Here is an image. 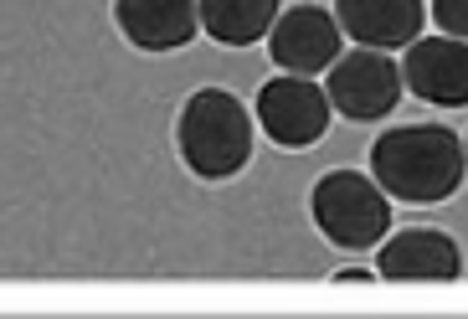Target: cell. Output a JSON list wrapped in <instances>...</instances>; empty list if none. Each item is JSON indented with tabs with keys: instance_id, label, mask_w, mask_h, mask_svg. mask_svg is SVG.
<instances>
[{
	"instance_id": "obj_8",
	"label": "cell",
	"mask_w": 468,
	"mask_h": 319,
	"mask_svg": "<svg viewBox=\"0 0 468 319\" xmlns=\"http://www.w3.org/2000/svg\"><path fill=\"white\" fill-rule=\"evenodd\" d=\"M401 83L422 103L438 109H468V42L458 37H417L401 57Z\"/></svg>"
},
{
	"instance_id": "obj_1",
	"label": "cell",
	"mask_w": 468,
	"mask_h": 319,
	"mask_svg": "<svg viewBox=\"0 0 468 319\" xmlns=\"http://www.w3.org/2000/svg\"><path fill=\"white\" fill-rule=\"evenodd\" d=\"M371 175L391 201H412V207L448 201L468 175L463 139L438 124L386 129L371 144Z\"/></svg>"
},
{
	"instance_id": "obj_14",
	"label": "cell",
	"mask_w": 468,
	"mask_h": 319,
	"mask_svg": "<svg viewBox=\"0 0 468 319\" xmlns=\"http://www.w3.org/2000/svg\"><path fill=\"white\" fill-rule=\"evenodd\" d=\"M463 154H468V139H463Z\"/></svg>"
},
{
	"instance_id": "obj_12",
	"label": "cell",
	"mask_w": 468,
	"mask_h": 319,
	"mask_svg": "<svg viewBox=\"0 0 468 319\" xmlns=\"http://www.w3.org/2000/svg\"><path fill=\"white\" fill-rule=\"evenodd\" d=\"M427 16L438 21L442 37H458V42H468V0H432V5H427Z\"/></svg>"
},
{
	"instance_id": "obj_2",
	"label": "cell",
	"mask_w": 468,
	"mask_h": 319,
	"mask_svg": "<svg viewBox=\"0 0 468 319\" xmlns=\"http://www.w3.org/2000/svg\"><path fill=\"white\" fill-rule=\"evenodd\" d=\"M176 144L191 175L227 181V175H237L252 160V113L227 88H201V93H191L180 103Z\"/></svg>"
},
{
	"instance_id": "obj_9",
	"label": "cell",
	"mask_w": 468,
	"mask_h": 319,
	"mask_svg": "<svg viewBox=\"0 0 468 319\" xmlns=\"http://www.w3.org/2000/svg\"><path fill=\"white\" fill-rule=\"evenodd\" d=\"M335 21L360 47H412L427 21L422 0H335Z\"/></svg>"
},
{
	"instance_id": "obj_7",
	"label": "cell",
	"mask_w": 468,
	"mask_h": 319,
	"mask_svg": "<svg viewBox=\"0 0 468 319\" xmlns=\"http://www.w3.org/2000/svg\"><path fill=\"white\" fill-rule=\"evenodd\" d=\"M458 273H463V252L438 227H401L381 237L376 278L386 283H453Z\"/></svg>"
},
{
	"instance_id": "obj_5",
	"label": "cell",
	"mask_w": 468,
	"mask_h": 319,
	"mask_svg": "<svg viewBox=\"0 0 468 319\" xmlns=\"http://www.w3.org/2000/svg\"><path fill=\"white\" fill-rule=\"evenodd\" d=\"M401 68L391 62L386 52L376 47H356V52H340L330 62V109L345 113V119H356V124H376L386 113L401 103Z\"/></svg>"
},
{
	"instance_id": "obj_11",
	"label": "cell",
	"mask_w": 468,
	"mask_h": 319,
	"mask_svg": "<svg viewBox=\"0 0 468 319\" xmlns=\"http://www.w3.org/2000/svg\"><path fill=\"white\" fill-rule=\"evenodd\" d=\"M201 31L221 47H252L278 21V0H196Z\"/></svg>"
},
{
	"instance_id": "obj_4",
	"label": "cell",
	"mask_w": 468,
	"mask_h": 319,
	"mask_svg": "<svg viewBox=\"0 0 468 319\" xmlns=\"http://www.w3.org/2000/svg\"><path fill=\"white\" fill-rule=\"evenodd\" d=\"M330 93L314 78L278 72L258 88V129L283 150H309L330 134Z\"/></svg>"
},
{
	"instance_id": "obj_10",
	"label": "cell",
	"mask_w": 468,
	"mask_h": 319,
	"mask_svg": "<svg viewBox=\"0 0 468 319\" xmlns=\"http://www.w3.org/2000/svg\"><path fill=\"white\" fill-rule=\"evenodd\" d=\"M113 21L139 52H176L196 37V0H113Z\"/></svg>"
},
{
	"instance_id": "obj_6",
	"label": "cell",
	"mask_w": 468,
	"mask_h": 319,
	"mask_svg": "<svg viewBox=\"0 0 468 319\" xmlns=\"http://www.w3.org/2000/svg\"><path fill=\"white\" fill-rule=\"evenodd\" d=\"M340 42L345 31L324 5H289V11H278L273 31H268V52H273L278 72H299V78L330 72Z\"/></svg>"
},
{
	"instance_id": "obj_13",
	"label": "cell",
	"mask_w": 468,
	"mask_h": 319,
	"mask_svg": "<svg viewBox=\"0 0 468 319\" xmlns=\"http://www.w3.org/2000/svg\"><path fill=\"white\" fill-rule=\"evenodd\" d=\"M371 268H340V273H335V283H371Z\"/></svg>"
},
{
	"instance_id": "obj_3",
	"label": "cell",
	"mask_w": 468,
	"mask_h": 319,
	"mask_svg": "<svg viewBox=\"0 0 468 319\" xmlns=\"http://www.w3.org/2000/svg\"><path fill=\"white\" fill-rule=\"evenodd\" d=\"M309 211H314V227L340 252H371L391 232V196L376 186V175H360V170L319 175Z\"/></svg>"
}]
</instances>
